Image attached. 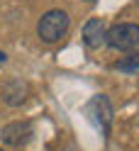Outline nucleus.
<instances>
[{"label":"nucleus","mask_w":139,"mask_h":151,"mask_svg":"<svg viewBox=\"0 0 139 151\" xmlns=\"http://www.w3.org/2000/svg\"><path fill=\"white\" fill-rule=\"evenodd\" d=\"M30 95V86L22 78H7L3 83V102L10 107H20Z\"/></svg>","instance_id":"39448f33"},{"label":"nucleus","mask_w":139,"mask_h":151,"mask_svg":"<svg viewBox=\"0 0 139 151\" xmlns=\"http://www.w3.org/2000/svg\"><path fill=\"white\" fill-rule=\"evenodd\" d=\"M112 68H115V71H125V73H134V71H139V51H132L129 56L115 61Z\"/></svg>","instance_id":"0eeeda50"},{"label":"nucleus","mask_w":139,"mask_h":151,"mask_svg":"<svg viewBox=\"0 0 139 151\" xmlns=\"http://www.w3.org/2000/svg\"><path fill=\"white\" fill-rule=\"evenodd\" d=\"M7 61V56H5V51H0V63H5Z\"/></svg>","instance_id":"6e6552de"},{"label":"nucleus","mask_w":139,"mask_h":151,"mask_svg":"<svg viewBox=\"0 0 139 151\" xmlns=\"http://www.w3.org/2000/svg\"><path fill=\"white\" fill-rule=\"evenodd\" d=\"M32 134H34V129H32V124L27 119L24 122H10V124H5L3 132H0V141H3L5 146L20 149L32 139Z\"/></svg>","instance_id":"20e7f679"},{"label":"nucleus","mask_w":139,"mask_h":151,"mask_svg":"<svg viewBox=\"0 0 139 151\" xmlns=\"http://www.w3.org/2000/svg\"><path fill=\"white\" fill-rule=\"evenodd\" d=\"M105 32H107L105 20L93 17V20H88L83 24V44H86L88 49H100V46L105 44Z\"/></svg>","instance_id":"423d86ee"},{"label":"nucleus","mask_w":139,"mask_h":151,"mask_svg":"<svg viewBox=\"0 0 139 151\" xmlns=\"http://www.w3.org/2000/svg\"><path fill=\"white\" fill-rule=\"evenodd\" d=\"M0 151H3V149H0Z\"/></svg>","instance_id":"1a4fd4ad"},{"label":"nucleus","mask_w":139,"mask_h":151,"mask_svg":"<svg viewBox=\"0 0 139 151\" xmlns=\"http://www.w3.org/2000/svg\"><path fill=\"white\" fill-rule=\"evenodd\" d=\"M105 44L115 51H132L139 46V24L134 22H117L107 27Z\"/></svg>","instance_id":"f03ea898"},{"label":"nucleus","mask_w":139,"mask_h":151,"mask_svg":"<svg viewBox=\"0 0 139 151\" xmlns=\"http://www.w3.org/2000/svg\"><path fill=\"white\" fill-rule=\"evenodd\" d=\"M86 115L90 117V122L95 124L103 137H110V129H112V119H115V110H112V102H110L107 95H93L86 105Z\"/></svg>","instance_id":"7ed1b4c3"},{"label":"nucleus","mask_w":139,"mask_h":151,"mask_svg":"<svg viewBox=\"0 0 139 151\" xmlns=\"http://www.w3.org/2000/svg\"><path fill=\"white\" fill-rule=\"evenodd\" d=\"M68 27H71V17L63 10H49L42 15L39 24H37V34L44 44H56L68 34Z\"/></svg>","instance_id":"f257e3e1"}]
</instances>
